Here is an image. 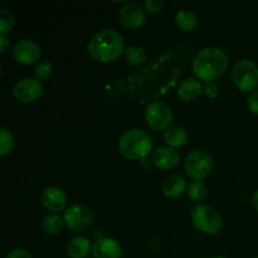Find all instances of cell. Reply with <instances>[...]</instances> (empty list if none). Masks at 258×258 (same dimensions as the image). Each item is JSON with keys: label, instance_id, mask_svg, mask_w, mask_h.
<instances>
[{"label": "cell", "instance_id": "603a6c76", "mask_svg": "<svg viewBox=\"0 0 258 258\" xmlns=\"http://www.w3.org/2000/svg\"><path fill=\"white\" fill-rule=\"evenodd\" d=\"M14 148V138L8 128H0V155L5 156L12 153Z\"/></svg>", "mask_w": 258, "mask_h": 258}, {"label": "cell", "instance_id": "4fadbf2b", "mask_svg": "<svg viewBox=\"0 0 258 258\" xmlns=\"http://www.w3.org/2000/svg\"><path fill=\"white\" fill-rule=\"evenodd\" d=\"M122 248L112 238H100L92 246L93 258H121Z\"/></svg>", "mask_w": 258, "mask_h": 258}, {"label": "cell", "instance_id": "52a82bcc", "mask_svg": "<svg viewBox=\"0 0 258 258\" xmlns=\"http://www.w3.org/2000/svg\"><path fill=\"white\" fill-rule=\"evenodd\" d=\"M64 223L71 231L82 232L91 227L95 221V216L90 207L76 203L68 207L64 212Z\"/></svg>", "mask_w": 258, "mask_h": 258}, {"label": "cell", "instance_id": "ac0fdd59", "mask_svg": "<svg viewBox=\"0 0 258 258\" xmlns=\"http://www.w3.org/2000/svg\"><path fill=\"white\" fill-rule=\"evenodd\" d=\"M164 140L170 148H179L188 143V134L180 126H171L164 133Z\"/></svg>", "mask_w": 258, "mask_h": 258}, {"label": "cell", "instance_id": "9c48e42d", "mask_svg": "<svg viewBox=\"0 0 258 258\" xmlns=\"http://www.w3.org/2000/svg\"><path fill=\"white\" fill-rule=\"evenodd\" d=\"M13 95L22 103L34 102L43 95V85L37 78H24L14 86Z\"/></svg>", "mask_w": 258, "mask_h": 258}, {"label": "cell", "instance_id": "7a4b0ae2", "mask_svg": "<svg viewBox=\"0 0 258 258\" xmlns=\"http://www.w3.org/2000/svg\"><path fill=\"white\" fill-rule=\"evenodd\" d=\"M228 67V57L222 49L207 47L199 50L193 59V72L199 80L214 82Z\"/></svg>", "mask_w": 258, "mask_h": 258}, {"label": "cell", "instance_id": "d4e9b609", "mask_svg": "<svg viewBox=\"0 0 258 258\" xmlns=\"http://www.w3.org/2000/svg\"><path fill=\"white\" fill-rule=\"evenodd\" d=\"M14 25V18L10 14L9 10H7L5 8H0V27H2V35H5L8 32H10V29Z\"/></svg>", "mask_w": 258, "mask_h": 258}, {"label": "cell", "instance_id": "d6986e66", "mask_svg": "<svg viewBox=\"0 0 258 258\" xmlns=\"http://www.w3.org/2000/svg\"><path fill=\"white\" fill-rule=\"evenodd\" d=\"M175 22L181 30L193 32L198 27V17L189 10H180L175 15Z\"/></svg>", "mask_w": 258, "mask_h": 258}, {"label": "cell", "instance_id": "5b68a950", "mask_svg": "<svg viewBox=\"0 0 258 258\" xmlns=\"http://www.w3.org/2000/svg\"><path fill=\"white\" fill-rule=\"evenodd\" d=\"M184 169L191 179L202 180L211 174L213 169V159L207 151L199 150V149L193 150L185 158Z\"/></svg>", "mask_w": 258, "mask_h": 258}, {"label": "cell", "instance_id": "1f68e13d", "mask_svg": "<svg viewBox=\"0 0 258 258\" xmlns=\"http://www.w3.org/2000/svg\"><path fill=\"white\" fill-rule=\"evenodd\" d=\"M212 258H224V257H221V256H218V257H212Z\"/></svg>", "mask_w": 258, "mask_h": 258}, {"label": "cell", "instance_id": "277c9868", "mask_svg": "<svg viewBox=\"0 0 258 258\" xmlns=\"http://www.w3.org/2000/svg\"><path fill=\"white\" fill-rule=\"evenodd\" d=\"M191 222L198 231L206 234H216L223 227V219L213 207L201 204L191 212Z\"/></svg>", "mask_w": 258, "mask_h": 258}, {"label": "cell", "instance_id": "83f0119b", "mask_svg": "<svg viewBox=\"0 0 258 258\" xmlns=\"http://www.w3.org/2000/svg\"><path fill=\"white\" fill-rule=\"evenodd\" d=\"M248 108L251 112L258 115V90H254L248 97Z\"/></svg>", "mask_w": 258, "mask_h": 258}, {"label": "cell", "instance_id": "484cf974", "mask_svg": "<svg viewBox=\"0 0 258 258\" xmlns=\"http://www.w3.org/2000/svg\"><path fill=\"white\" fill-rule=\"evenodd\" d=\"M164 7V3L161 0H146L144 3V8L145 10H148L150 14H158L161 12Z\"/></svg>", "mask_w": 258, "mask_h": 258}, {"label": "cell", "instance_id": "8fae6325", "mask_svg": "<svg viewBox=\"0 0 258 258\" xmlns=\"http://www.w3.org/2000/svg\"><path fill=\"white\" fill-rule=\"evenodd\" d=\"M146 15L143 8L135 3H127L118 12V20L128 29H136L145 23Z\"/></svg>", "mask_w": 258, "mask_h": 258}, {"label": "cell", "instance_id": "f546056e", "mask_svg": "<svg viewBox=\"0 0 258 258\" xmlns=\"http://www.w3.org/2000/svg\"><path fill=\"white\" fill-rule=\"evenodd\" d=\"M8 48H10V40L5 35H0V52H2V54L7 52Z\"/></svg>", "mask_w": 258, "mask_h": 258}, {"label": "cell", "instance_id": "7402d4cb", "mask_svg": "<svg viewBox=\"0 0 258 258\" xmlns=\"http://www.w3.org/2000/svg\"><path fill=\"white\" fill-rule=\"evenodd\" d=\"M188 197L194 202H199L202 199L206 198L207 196V186L204 185L203 181L201 180H194L191 181L186 189Z\"/></svg>", "mask_w": 258, "mask_h": 258}, {"label": "cell", "instance_id": "ffe728a7", "mask_svg": "<svg viewBox=\"0 0 258 258\" xmlns=\"http://www.w3.org/2000/svg\"><path fill=\"white\" fill-rule=\"evenodd\" d=\"M63 224H64V219L58 216V214L52 213L43 218L42 229L47 234H58L60 229L63 228Z\"/></svg>", "mask_w": 258, "mask_h": 258}, {"label": "cell", "instance_id": "44dd1931", "mask_svg": "<svg viewBox=\"0 0 258 258\" xmlns=\"http://www.w3.org/2000/svg\"><path fill=\"white\" fill-rule=\"evenodd\" d=\"M125 55L131 66H141L146 62V52L143 47L133 45L125 49Z\"/></svg>", "mask_w": 258, "mask_h": 258}, {"label": "cell", "instance_id": "4dcf8cb0", "mask_svg": "<svg viewBox=\"0 0 258 258\" xmlns=\"http://www.w3.org/2000/svg\"><path fill=\"white\" fill-rule=\"evenodd\" d=\"M252 206H253V208L258 212V190L253 194V197H252Z\"/></svg>", "mask_w": 258, "mask_h": 258}, {"label": "cell", "instance_id": "f1b7e54d", "mask_svg": "<svg viewBox=\"0 0 258 258\" xmlns=\"http://www.w3.org/2000/svg\"><path fill=\"white\" fill-rule=\"evenodd\" d=\"M7 258H32L29 252L24 248H14L7 254Z\"/></svg>", "mask_w": 258, "mask_h": 258}, {"label": "cell", "instance_id": "6da1fadb", "mask_svg": "<svg viewBox=\"0 0 258 258\" xmlns=\"http://www.w3.org/2000/svg\"><path fill=\"white\" fill-rule=\"evenodd\" d=\"M87 52L96 62H115L125 52V44L122 37L117 32L106 28L91 38L87 45Z\"/></svg>", "mask_w": 258, "mask_h": 258}, {"label": "cell", "instance_id": "5bb4252c", "mask_svg": "<svg viewBox=\"0 0 258 258\" xmlns=\"http://www.w3.org/2000/svg\"><path fill=\"white\" fill-rule=\"evenodd\" d=\"M179 160H180L179 153L170 146H161L153 153L154 164L164 170L174 169L179 164Z\"/></svg>", "mask_w": 258, "mask_h": 258}, {"label": "cell", "instance_id": "d6a6232c", "mask_svg": "<svg viewBox=\"0 0 258 258\" xmlns=\"http://www.w3.org/2000/svg\"><path fill=\"white\" fill-rule=\"evenodd\" d=\"M256 258H258V256H257V257H256Z\"/></svg>", "mask_w": 258, "mask_h": 258}, {"label": "cell", "instance_id": "2e32d148", "mask_svg": "<svg viewBox=\"0 0 258 258\" xmlns=\"http://www.w3.org/2000/svg\"><path fill=\"white\" fill-rule=\"evenodd\" d=\"M66 251L71 258H86L91 252V242L87 237L77 236L68 241Z\"/></svg>", "mask_w": 258, "mask_h": 258}, {"label": "cell", "instance_id": "8992f818", "mask_svg": "<svg viewBox=\"0 0 258 258\" xmlns=\"http://www.w3.org/2000/svg\"><path fill=\"white\" fill-rule=\"evenodd\" d=\"M232 80L241 91H251L258 86V66L249 59H242L233 66Z\"/></svg>", "mask_w": 258, "mask_h": 258}, {"label": "cell", "instance_id": "e0dca14e", "mask_svg": "<svg viewBox=\"0 0 258 258\" xmlns=\"http://www.w3.org/2000/svg\"><path fill=\"white\" fill-rule=\"evenodd\" d=\"M202 92H203L202 83L194 78H186L178 88V96L185 102L196 101L202 95Z\"/></svg>", "mask_w": 258, "mask_h": 258}, {"label": "cell", "instance_id": "ba28073f", "mask_svg": "<svg viewBox=\"0 0 258 258\" xmlns=\"http://www.w3.org/2000/svg\"><path fill=\"white\" fill-rule=\"evenodd\" d=\"M145 118L154 130H165L173 122V111L166 103L155 101L149 103L145 110Z\"/></svg>", "mask_w": 258, "mask_h": 258}, {"label": "cell", "instance_id": "cb8c5ba5", "mask_svg": "<svg viewBox=\"0 0 258 258\" xmlns=\"http://www.w3.org/2000/svg\"><path fill=\"white\" fill-rule=\"evenodd\" d=\"M53 66L49 60H42V62L37 63L34 67V75L37 77V80H47L50 75H52Z\"/></svg>", "mask_w": 258, "mask_h": 258}, {"label": "cell", "instance_id": "4316f807", "mask_svg": "<svg viewBox=\"0 0 258 258\" xmlns=\"http://www.w3.org/2000/svg\"><path fill=\"white\" fill-rule=\"evenodd\" d=\"M203 92L208 98H216L219 93V87L216 82H206L203 86Z\"/></svg>", "mask_w": 258, "mask_h": 258}, {"label": "cell", "instance_id": "9a60e30c", "mask_svg": "<svg viewBox=\"0 0 258 258\" xmlns=\"http://www.w3.org/2000/svg\"><path fill=\"white\" fill-rule=\"evenodd\" d=\"M161 189H163L164 196L168 198H179L185 191L186 181L179 174H170L164 179Z\"/></svg>", "mask_w": 258, "mask_h": 258}, {"label": "cell", "instance_id": "3957f363", "mask_svg": "<svg viewBox=\"0 0 258 258\" xmlns=\"http://www.w3.org/2000/svg\"><path fill=\"white\" fill-rule=\"evenodd\" d=\"M153 149V140L146 131L141 128L127 130L118 140L121 155L131 160H139L149 155Z\"/></svg>", "mask_w": 258, "mask_h": 258}, {"label": "cell", "instance_id": "30bf717a", "mask_svg": "<svg viewBox=\"0 0 258 258\" xmlns=\"http://www.w3.org/2000/svg\"><path fill=\"white\" fill-rule=\"evenodd\" d=\"M13 55L22 64H34L40 57V47L33 40L22 39L13 47Z\"/></svg>", "mask_w": 258, "mask_h": 258}, {"label": "cell", "instance_id": "7c38bea8", "mask_svg": "<svg viewBox=\"0 0 258 258\" xmlns=\"http://www.w3.org/2000/svg\"><path fill=\"white\" fill-rule=\"evenodd\" d=\"M42 203L48 211L57 214L66 208L67 197H66V193L60 188L48 186L42 193Z\"/></svg>", "mask_w": 258, "mask_h": 258}]
</instances>
